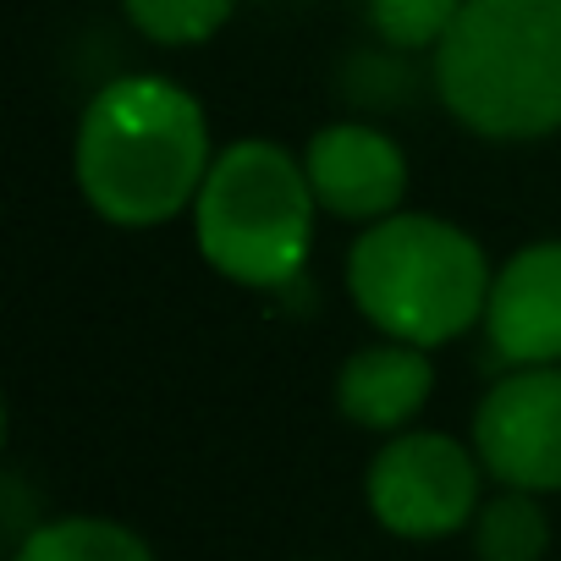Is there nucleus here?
I'll list each match as a JSON object with an SVG mask.
<instances>
[{"label":"nucleus","mask_w":561,"mask_h":561,"mask_svg":"<svg viewBox=\"0 0 561 561\" xmlns=\"http://www.w3.org/2000/svg\"><path fill=\"white\" fill-rule=\"evenodd\" d=\"M446 111L484 138L561 127V0H462L435 45Z\"/></svg>","instance_id":"f03ea898"},{"label":"nucleus","mask_w":561,"mask_h":561,"mask_svg":"<svg viewBox=\"0 0 561 561\" xmlns=\"http://www.w3.org/2000/svg\"><path fill=\"white\" fill-rule=\"evenodd\" d=\"M462 0H369V23L397 50H424L451 34Z\"/></svg>","instance_id":"ddd939ff"},{"label":"nucleus","mask_w":561,"mask_h":561,"mask_svg":"<svg viewBox=\"0 0 561 561\" xmlns=\"http://www.w3.org/2000/svg\"><path fill=\"white\" fill-rule=\"evenodd\" d=\"M479 462L512 490H561V364L517 369L473 413Z\"/></svg>","instance_id":"423d86ee"},{"label":"nucleus","mask_w":561,"mask_h":561,"mask_svg":"<svg viewBox=\"0 0 561 561\" xmlns=\"http://www.w3.org/2000/svg\"><path fill=\"white\" fill-rule=\"evenodd\" d=\"M430 386H435V369H430L424 347L380 342V347H364L342 364L336 408L364 430H397L430 402Z\"/></svg>","instance_id":"1a4fd4ad"},{"label":"nucleus","mask_w":561,"mask_h":561,"mask_svg":"<svg viewBox=\"0 0 561 561\" xmlns=\"http://www.w3.org/2000/svg\"><path fill=\"white\" fill-rule=\"evenodd\" d=\"M353 304L391 342L440 347L462 336L490 304L484 248L435 215L375 220L347 253Z\"/></svg>","instance_id":"7ed1b4c3"},{"label":"nucleus","mask_w":561,"mask_h":561,"mask_svg":"<svg viewBox=\"0 0 561 561\" xmlns=\"http://www.w3.org/2000/svg\"><path fill=\"white\" fill-rule=\"evenodd\" d=\"M369 506L402 539H440L479 517V462L451 435H397L369 468Z\"/></svg>","instance_id":"39448f33"},{"label":"nucleus","mask_w":561,"mask_h":561,"mask_svg":"<svg viewBox=\"0 0 561 561\" xmlns=\"http://www.w3.org/2000/svg\"><path fill=\"white\" fill-rule=\"evenodd\" d=\"M314 204L309 171L287 149L242 138L209 165L193 198L198 253L242 287H287L314 242Z\"/></svg>","instance_id":"20e7f679"},{"label":"nucleus","mask_w":561,"mask_h":561,"mask_svg":"<svg viewBox=\"0 0 561 561\" xmlns=\"http://www.w3.org/2000/svg\"><path fill=\"white\" fill-rule=\"evenodd\" d=\"M12 561H154V556L133 528L111 517H56L39 523Z\"/></svg>","instance_id":"9d476101"},{"label":"nucleus","mask_w":561,"mask_h":561,"mask_svg":"<svg viewBox=\"0 0 561 561\" xmlns=\"http://www.w3.org/2000/svg\"><path fill=\"white\" fill-rule=\"evenodd\" d=\"M484 336L501 364H561V242H534L501 264L484 304Z\"/></svg>","instance_id":"0eeeda50"},{"label":"nucleus","mask_w":561,"mask_h":561,"mask_svg":"<svg viewBox=\"0 0 561 561\" xmlns=\"http://www.w3.org/2000/svg\"><path fill=\"white\" fill-rule=\"evenodd\" d=\"M550 545V523L534 506L528 490H506L479 506L473 517V550L479 561H539Z\"/></svg>","instance_id":"9b49d317"},{"label":"nucleus","mask_w":561,"mask_h":561,"mask_svg":"<svg viewBox=\"0 0 561 561\" xmlns=\"http://www.w3.org/2000/svg\"><path fill=\"white\" fill-rule=\"evenodd\" d=\"M78 187L111 226H160L209 176V127L171 78H116L78 122Z\"/></svg>","instance_id":"f257e3e1"},{"label":"nucleus","mask_w":561,"mask_h":561,"mask_svg":"<svg viewBox=\"0 0 561 561\" xmlns=\"http://www.w3.org/2000/svg\"><path fill=\"white\" fill-rule=\"evenodd\" d=\"M231 7L237 0H122L133 28L154 45H204L231 18Z\"/></svg>","instance_id":"f8f14e48"},{"label":"nucleus","mask_w":561,"mask_h":561,"mask_svg":"<svg viewBox=\"0 0 561 561\" xmlns=\"http://www.w3.org/2000/svg\"><path fill=\"white\" fill-rule=\"evenodd\" d=\"M304 171H309V187L314 198L342 215V220H386L408 187V160L402 149L375 133V127H358V122H336V127H320L309 138V154H304Z\"/></svg>","instance_id":"6e6552de"}]
</instances>
